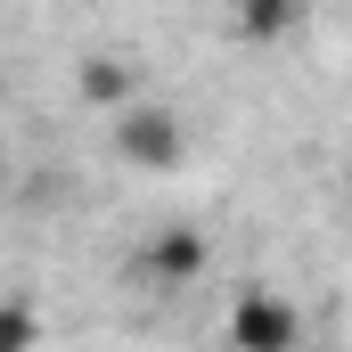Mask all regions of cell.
Here are the masks:
<instances>
[{
    "mask_svg": "<svg viewBox=\"0 0 352 352\" xmlns=\"http://www.w3.org/2000/svg\"><path fill=\"white\" fill-rule=\"evenodd\" d=\"M115 148L140 173H173L180 156H188V123H180L173 107H156V98H131V107H115Z\"/></svg>",
    "mask_w": 352,
    "mask_h": 352,
    "instance_id": "cell-1",
    "label": "cell"
},
{
    "mask_svg": "<svg viewBox=\"0 0 352 352\" xmlns=\"http://www.w3.org/2000/svg\"><path fill=\"white\" fill-rule=\"evenodd\" d=\"M230 344L238 352H295L303 344L295 295H278V287H238V303H230Z\"/></svg>",
    "mask_w": 352,
    "mask_h": 352,
    "instance_id": "cell-2",
    "label": "cell"
},
{
    "mask_svg": "<svg viewBox=\"0 0 352 352\" xmlns=\"http://www.w3.org/2000/svg\"><path fill=\"white\" fill-rule=\"evenodd\" d=\"M205 263H213V246H205V230H188V221H173V230H156L148 246H140V287H156V295H173V287H197L205 278Z\"/></svg>",
    "mask_w": 352,
    "mask_h": 352,
    "instance_id": "cell-3",
    "label": "cell"
},
{
    "mask_svg": "<svg viewBox=\"0 0 352 352\" xmlns=\"http://www.w3.org/2000/svg\"><path fill=\"white\" fill-rule=\"evenodd\" d=\"M295 8H303V0H238V33H246V41H278V33L295 25Z\"/></svg>",
    "mask_w": 352,
    "mask_h": 352,
    "instance_id": "cell-4",
    "label": "cell"
},
{
    "mask_svg": "<svg viewBox=\"0 0 352 352\" xmlns=\"http://www.w3.org/2000/svg\"><path fill=\"white\" fill-rule=\"evenodd\" d=\"M0 352H41V311L33 303H0Z\"/></svg>",
    "mask_w": 352,
    "mask_h": 352,
    "instance_id": "cell-5",
    "label": "cell"
},
{
    "mask_svg": "<svg viewBox=\"0 0 352 352\" xmlns=\"http://www.w3.org/2000/svg\"><path fill=\"white\" fill-rule=\"evenodd\" d=\"M0 197H8V164H0Z\"/></svg>",
    "mask_w": 352,
    "mask_h": 352,
    "instance_id": "cell-6",
    "label": "cell"
}]
</instances>
